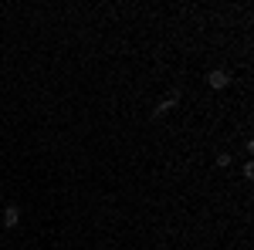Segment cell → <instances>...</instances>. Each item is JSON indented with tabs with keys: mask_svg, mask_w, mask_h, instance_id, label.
Wrapping results in <instances>:
<instances>
[{
	"mask_svg": "<svg viewBox=\"0 0 254 250\" xmlns=\"http://www.w3.org/2000/svg\"><path fill=\"white\" fill-rule=\"evenodd\" d=\"M231 81H234V78H231V71H227V68H210V71H207V85H210L214 92H224Z\"/></svg>",
	"mask_w": 254,
	"mask_h": 250,
	"instance_id": "obj_1",
	"label": "cell"
},
{
	"mask_svg": "<svg viewBox=\"0 0 254 250\" xmlns=\"http://www.w3.org/2000/svg\"><path fill=\"white\" fill-rule=\"evenodd\" d=\"M217 166H220V169H231V166H234L231 152H220V155H217Z\"/></svg>",
	"mask_w": 254,
	"mask_h": 250,
	"instance_id": "obj_4",
	"label": "cell"
},
{
	"mask_svg": "<svg viewBox=\"0 0 254 250\" xmlns=\"http://www.w3.org/2000/svg\"><path fill=\"white\" fill-rule=\"evenodd\" d=\"M0 223H3L7 230H14V227L20 223V206H7V210L0 213Z\"/></svg>",
	"mask_w": 254,
	"mask_h": 250,
	"instance_id": "obj_3",
	"label": "cell"
},
{
	"mask_svg": "<svg viewBox=\"0 0 254 250\" xmlns=\"http://www.w3.org/2000/svg\"><path fill=\"white\" fill-rule=\"evenodd\" d=\"M241 173H244V179H251V176H254V162H244V166H241Z\"/></svg>",
	"mask_w": 254,
	"mask_h": 250,
	"instance_id": "obj_5",
	"label": "cell"
},
{
	"mask_svg": "<svg viewBox=\"0 0 254 250\" xmlns=\"http://www.w3.org/2000/svg\"><path fill=\"white\" fill-rule=\"evenodd\" d=\"M176 101H180V88H173V92H170V95H166V98H163V101H159V105H156V108L149 112V115H153V122H159V118L166 115V112L173 108Z\"/></svg>",
	"mask_w": 254,
	"mask_h": 250,
	"instance_id": "obj_2",
	"label": "cell"
}]
</instances>
